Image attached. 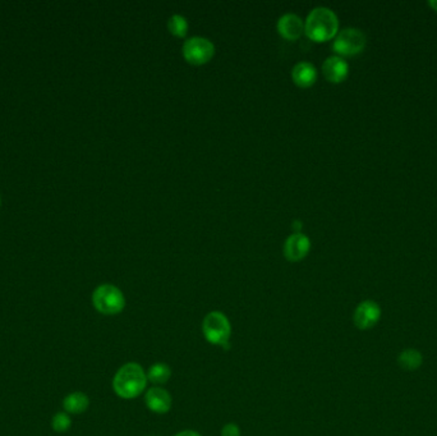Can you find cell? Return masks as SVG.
Listing matches in <instances>:
<instances>
[{
    "mask_svg": "<svg viewBox=\"0 0 437 436\" xmlns=\"http://www.w3.org/2000/svg\"><path fill=\"white\" fill-rule=\"evenodd\" d=\"M148 374L136 362L121 367L113 379V389L123 399H133L146 389Z\"/></svg>",
    "mask_w": 437,
    "mask_h": 436,
    "instance_id": "cell-1",
    "label": "cell"
},
{
    "mask_svg": "<svg viewBox=\"0 0 437 436\" xmlns=\"http://www.w3.org/2000/svg\"><path fill=\"white\" fill-rule=\"evenodd\" d=\"M339 19L334 10L326 7H317L311 10L305 22L307 37L316 43H325L338 35Z\"/></svg>",
    "mask_w": 437,
    "mask_h": 436,
    "instance_id": "cell-2",
    "label": "cell"
},
{
    "mask_svg": "<svg viewBox=\"0 0 437 436\" xmlns=\"http://www.w3.org/2000/svg\"><path fill=\"white\" fill-rule=\"evenodd\" d=\"M92 304L100 314L118 315L125 307V298L118 287L103 284L94 290Z\"/></svg>",
    "mask_w": 437,
    "mask_h": 436,
    "instance_id": "cell-3",
    "label": "cell"
},
{
    "mask_svg": "<svg viewBox=\"0 0 437 436\" xmlns=\"http://www.w3.org/2000/svg\"><path fill=\"white\" fill-rule=\"evenodd\" d=\"M202 333L211 344L227 347L232 335V325L223 313L212 311L206 315L202 321Z\"/></svg>",
    "mask_w": 437,
    "mask_h": 436,
    "instance_id": "cell-4",
    "label": "cell"
},
{
    "mask_svg": "<svg viewBox=\"0 0 437 436\" xmlns=\"http://www.w3.org/2000/svg\"><path fill=\"white\" fill-rule=\"evenodd\" d=\"M366 35L354 27L344 28L332 43V49L339 57H354L363 52L366 46Z\"/></svg>",
    "mask_w": 437,
    "mask_h": 436,
    "instance_id": "cell-5",
    "label": "cell"
},
{
    "mask_svg": "<svg viewBox=\"0 0 437 436\" xmlns=\"http://www.w3.org/2000/svg\"><path fill=\"white\" fill-rule=\"evenodd\" d=\"M183 57L192 66H203L212 59L215 54V46L210 40L194 36L188 39L183 44Z\"/></svg>",
    "mask_w": 437,
    "mask_h": 436,
    "instance_id": "cell-6",
    "label": "cell"
},
{
    "mask_svg": "<svg viewBox=\"0 0 437 436\" xmlns=\"http://www.w3.org/2000/svg\"><path fill=\"white\" fill-rule=\"evenodd\" d=\"M380 319H381V307L372 299L362 301L356 307L353 314V323L359 330L372 329L378 324Z\"/></svg>",
    "mask_w": 437,
    "mask_h": 436,
    "instance_id": "cell-7",
    "label": "cell"
},
{
    "mask_svg": "<svg viewBox=\"0 0 437 436\" xmlns=\"http://www.w3.org/2000/svg\"><path fill=\"white\" fill-rule=\"evenodd\" d=\"M311 250V241L302 233L289 236L284 244V256L288 261L297 262L303 260Z\"/></svg>",
    "mask_w": 437,
    "mask_h": 436,
    "instance_id": "cell-8",
    "label": "cell"
},
{
    "mask_svg": "<svg viewBox=\"0 0 437 436\" xmlns=\"http://www.w3.org/2000/svg\"><path fill=\"white\" fill-rule=\"evenodd\" d=\"M323 72L329 82L341 83L349 75V64L339 55H332L324 61Z\"/></svg>",
    "mask_w": 437,
    "mask_h": 436,
    "instance_id": "cell-9",
    "label": "cell"
},
{
    "mask_svg": "<svg viewBox=\"0 0 437 436\" xmlns=\"http://www.w3.org/2000/svg\"><path fill=\"white\" fill-rule=\"evenodd\" d=\"M145 403L150 410L159 415H164L172 408V397L165 389L154 386L146 393Z\"/></svg>",
    "mask_w": 437,
    "mask_h": 436,
    "instance_id": "cell-10",
    "label": "cell"
},
{
    "mask_svg": "<svg viewBox=\"0 0 437 436\" xmlns=\"http://www.w3.org/2000/svg\"><path fill=\"white\" fill-rule=\"evenodd\" d=\"M278 32L287 40H297L305 32V23L297 14L287 13L278 21Z\"/></svg>",
    "mask_w": 437,
    "mask_h": 436,
    "instance_id": "cell-11",
    "label": "cell"
},
{
    "mask_svg": "<svg viewBox=\"0 0 437 436\" xmlns=\"http://www.w3.org/2000/svg\"><path fill=\"white\" fill-rule=\"evenodd\" d=\"M292 79L299 88H311L317 79L315 66L308 61H301L292 70Z\"/></svg>",
    "mask_w": 437,
    "mask_h": 436,
    "instance_id": "cell-12",
    "label": "cell"
},
{
    "mask_svg": "<svg viewBox=\"0 0 437 436\" xmlns=\"http://www.w3.org/2000/svg\"><path fill=\"white\" fill-rule=\"evenodd\" d=\"M90 399L85 393L76 392L72 393L70 395L65 397V399L63 402V406L68 413L72 415H79L83 413L88 410Z\"/></svg>",
    "mask_w": 437,
    "mask_h": 436,
    "instance_id": "cell-13",
    "label": "cell"
},
{
    "mask_svg": "<svg viewBox=\"0 0 437 436\" xmlns=\"http://www.w3.org/2000/svg\"><path fill=\"white\" fill-rule=\"evenodd\" d=\"M398 364L407 371H416L422 366L423 356L417 349H404L398 356Z\"/></svg>",
    "mask_w": 437,
    "mask_h": 436,
    "instance_id": "cell-14",
    "label": "cell"
},
{
    "mask_svg": "<svg viewBox=\"0 0 437 436\" xmlns=\"http://www.w3.org/2000/svg\"><path fill=\"white\" fill-rule=\"evenodd\" d=\"M172 370L164 362L154 364L148 371V380L152 384L163 385L170 379Z\"/></svg>",
    "mask_w": 437,
    "mask_h": 436,
    "instance_id": "cell-15",
    "label": "cell"
},
{
    "mask_svg": "<svg viewBox=\"0 0 437 436\" xmlns=\"http://www.w3.org/2000/svg\"><path fill=\"white\" fill-rule=\"evenodd\" d=\"M167 28H169L172 35L176 36V37H184L188 32V22L183 16L174 14L167 21Z\"/></svg>",
    "mask_w": 437,
    "mask_h": 436,
    "instance_id": "cell-16",
    "label": "cell"
},
{
    "mask_svg": "<svg viewBox=\"0 0 437 436\" xmlns=\"http://www.w3.org/2000/svg\"><path fill=\"white\" fill-rule=\"evenodd\" d=\"M72 421L67 413H57L53 419V428L57 433H64L70 428Z\"/></svg>",
    "mask_w": 437,
    "mask_h": 436,
    "instance_id": "cell-17",
    "label": "cell"
},
{
    "mask_svg": "<svg viewBox=\"0 0 437 436\" xmlns=\"http://www.w3.org/2000/svg\"><path fill=\"white\" fill-rule=\"evenodd\" d=\"M221 436H241V428L236 424H227L221 430Z\"/></svg>",
    "mask_w": 437,
    "mask_h": 436,
    "instance_id": "cell-18",
    "label": "cell"
},
{
    "mask_svg": "<svg viewBox=\"0 0 437 436\" xmlns=\"http://www.w3.org/2000/svg\"><path fill=\"white\" fill-rule=\"evenodd\" d=\"M175 436H201L199 433H196V431H193V430H184L182 433H179V434H176Z\"/></svg>",
    "mask_w": 437,
    "mask_h": 436,
    "instance_id": "cell-19",
    "label": "cell"
},
{
    "mask_svg": "<svg viewBox=\"0 0 437 436\" xmlns=\"http://www.w3.org/2000/svg\"><path fill=\"white\" fill-rule=\"evenodd\" d=\"M429 6L437 12V0H431V1H429Z\"/></svg>",
    "mask_w": 437,
    "mask_h": 436,
    "instance_id": "cell-20",
    "label": "cell"
},
{
    "mask_svg": "<svg viewBox=\"0 0 437 436\" xmlns=\"http://www.w3.org/2000/svg\"><path fill=\"white\" fill-rule=\"evenodd\" d=\"M0 204H1V200H0Z\"/></svg>",
    "mask_w": 437,
    "mask_h": 436,
    "instance_id": "cell-21",
    "label": "cell"
}]
</instances>
